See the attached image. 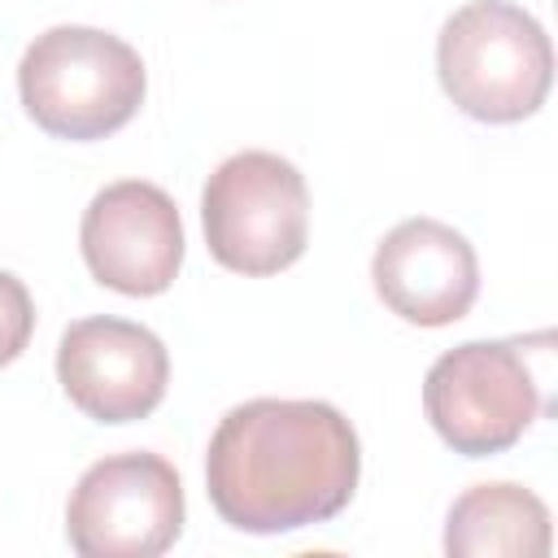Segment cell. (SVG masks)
<instances>
[{
  "label": "cell",
  "instance_id": "cell-8",
  "mask_svg": "<svg viewBox=\"0 0 558 558\" xmlns=\"http://www.w3.org/2000/svg\"><path fill=\"white\" fill-rule=\"evenodd\" d=\"M57 379L65 397L96 423L148 418L170 384L166 344L126 318H78L57 344Z\"/></svg>",
  "mask_w": 558,
  "mask_h": 558
},
{
  "label": "cell",
  "instance_id": "cell-5",
  "mask_svg": "<svg viewBox=\"0 0 558 558\" xmlns=\"http://www.w3.org/2000/svg\"><path fill=\"white\" fill-rule=\"evenodd\" d=\"M201 222L214 262L235 275H275L292 266L310 240L305 179L279 153H235L209 174Z\"/></svg>",
  "mask_w": 558,
  "mask_h": 558
},
{
  "label": "cell",
  "instance_id": "cell-2",
  "mask_svg": "<svg viewBox=\"0 0 558 558\" xmlns=\"http://www.w3.org/2000/svg\"><path fill=\"white\" fill-rule=\"evenodd\" d=\"M140 52L96 26H52L31 39L17 65V92L35 126L57 140H105L144 105Z\"/></svg>",
  "mask_w": 558,
  "mask_h": 558
},
{
  "label": "cell",
  "instance_id": "cell-7",
  "mask_svg": "<svg viewBox=\"0 0 558 558\" xmlns=\"http://www.w3.org/2000/svg\"><path fill=\"white\" fill-rule=\"evenodd\" d=\"M78 244L96 283L122 296H157L183 266L179 209L157 183L144 179H122L96 192L83 209Z\"/></svg>",
  "mask_w": 558,
  "mask_h": 558
},
{
  "label": "cell",
  "instance_id": "cell-1",
  "mask_svg": "<svg viewBox=\"0 0 558 558\" xmlns=\"http://www.w3.org/2000/svg\"><path fill=\"white\" fill-rule=\"evenodd\" d=\"M357 471V432L327 401H244L222 414L205 453L214 510L257 536L336 519L353 501Z\"/></svg>",
  "mask_w": 558,
  "mask_h": 558
},
{
  "label": "cell",
  "instance_id": "cell-3",
  "mask_svg": "<svg viewBox=\"0 0 558 558\" xmlns=\"http://www.w3.org/2000/svg\"><path fill=\"white\" fill-rule=\"evenodd\" d=\"M436 74L466 118L519 122L545 105L554 78L549 35L510 0H471L440 26Z\"/></svg>",
  "mask_w": 558,
  "mask_h": 558
},
{
  "label": "cell",
  "instance_id": "cell-11",
  "mask_svg": "<svg viewBox=\"0 0 558 558\" xmlns=\"http://www.w3.org/2000/svg\"><path fill=\"white\" fill-rule=\"evenodd\" d=\"M35 331V305L17 275L0 270V366L17 362Z\"/></svg>",
  "mask_w": 558,
  "mask_h": 558
},
{
  "label": "cell",
  "instance_id": "cell-10",
  "mask_svg": "<svg viewBox=\"0 0 558 558\" xmlns=\"http://www.w3.org/2000/svg\"><path fill=\"white\" fill-rule=\"evenodd\" d=\"M449 558H545L549 510L545 501L510 480L466 488L445 519Z\"/></svg>",
  "mask_w": 558,
  "mask_h": 558
},
{
  "label": "cell",
  "instance_id": "cell-4",
  "mask_svg": "<svg viewBox=\"0 0 558 558\" xmlns=\"http://www.w3.org/2000/svg\"><path fill=\"white\" fill-rule=\"evenodd\" d=\"M549 366L536 371L527 340H466L440 353L423 379V410L462 458L510 449L545 410Z\"/></svg>",
  "mask_w": 558,
  "mask_h": 558
},
{
  "label": "cell",
  "instance_id": "cell-9",
  "mask_svg": "<svg viewBox=\"0 0 558 558\" xmlns=\"http://www.w3.org/2000/svg\"><path fill=\"white\" fill-rule=\"evenodd\" d=\"M379 301L418 327L458 323L480 296V262L462 231L436 218L397 222L371 262Z\"/></svg>",
  "mask_w": 558,
  "mask_h": 558
},
{
  "label": "cell",
  "instance_id": "cell-6",
  "mask_svg": "<svg viewBox=\"0 0 558 558\" xmlns=\"http://www.w3.org/2000/svg\"><path fill=\"white\" fill-rule=\"evenodd\" d=\"M183 532L179 471L157 453L92 462L65 506V536L83 558H157Z\"/></svg>",
  "mask_w": 558,
  "mask_h": 558
}]
</instances>
